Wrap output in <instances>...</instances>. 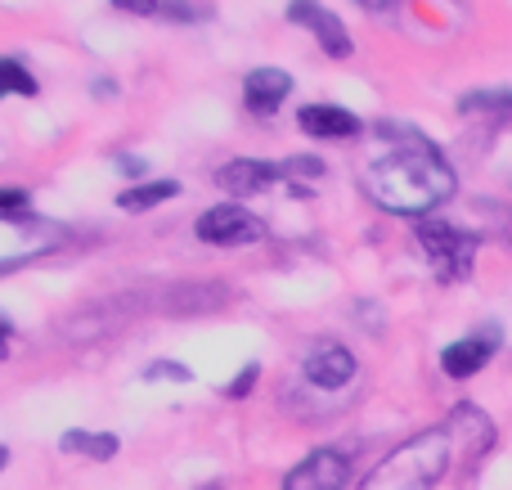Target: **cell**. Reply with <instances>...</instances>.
Instances as JSON below:
<instances>
[{"mask_svg":"<svg viewBox=\"0 0 512 490\" xmlns=\"http://www.w3.org/2000/svg\"><path fill=\"white\" fill-rule=\"evenodd\" d=\"M369 131L387 144L360 171V189L378 212L423 221V216L441 212L445 203H454L459 171L432 135L418 131L414 122H400V117H378Z\"/></svg>","mask_w":512,"mask_h":490,"instance_id":"6da1fadb","label":"cell"},{"mask_svg":"<svg viewBox=\"0 0 512 490\" xmlns=\"http://www.w3.org/2000/svg\"><path fill=\"white\" fill-rule=\"evenodd\" d=\"M454 468V437L445 423L414 432L400 441L378 468L360 482V490H436Z\"/></svg>","mask_w":512,"mask_h":490,"instance_id":"7a4b0ae2","label":"cell"},{"mask_svg":"<svg viewBox=\"0 0 512 490\" xmlns=\"http://www.w3.org/2000/svg\"><path fill=\"white\" fill-rule=\"evenodd\" d=\"M414 243L423 248L436 284L450 288V284H468L472 279L486 234L472 230V225H454L445 216H423V221H414Z\"/></svg>","mask_w":512,"mask_h":490,"instance_id":"3957f363","label":"cell"},{"mask_svg":"<svg viewBox=\"0 0 512 490\" xmlns=\"http://www.w3.org/2000/svg\"><path fill=\"white\" fill-rule=\"evenodd\" d=\"M265 216H256L248 203H212L194 216V239L203 248H256L265 239Z\"/></svg>","mask_w":512,"mask_h":490,"instance_id":"277c9868","label":"cell"},{"mask_svg":"<svg viewBox=\"0 0 512 490\" xmlns=\"http://www.w3.org/2000/svg\"><path fill=\"white\" fill-rule=\"evenodd\" d=\"M445 428H450V437H454V450H463L459 464H463V486H468L472 477L481 473V464L495 455L499 423L490 419L477 401H459L450 414H445Z\"/></svg>","mask_w":512,"mask_h":490,"instance_id":"5b68a950","label":"cell"},{"mask_svg":"<svg viewBox=\"0 0 512 490\" xmlns=\"http://www.w3.org/2000/svg\"><path fill=\"white\" fill-rule=\"evenodd\" d=\"M504 351V324L499 320H486L477 329H468L463 338L445 342L441 347V374L450 383H472L477 374H486L495 365V356Z\"/></svg>","mask_w":512,"mask_h":490,"instance_id":"8992f818","label":"cell"},{"mask_svg":"<svg viewBox=\"0 0 512 490\" xmlns=\"http://www.w3.org/2000/svg\"><path fill=\"white\" fill-rule=\"evenodd\" d=\"M355 378H360V360H355V351L337 338L310 342L306 356H301V383L315 387V392H324V396L346 392Z\"/></svg>","mask_w":512,"mask_h":490,"instance_id":"52a82bcc","label":"cell"},{"mask_svg":"<svg viewBox=\"0 0 512 490\" xmlns=\"http://www.w3.org/2000/svg\"><path fill=\"white\" fill-rule=\"evenodd\" d=\"M355 482V459L342 446H315L306 459L283 473L279 490H351Z\"/></svg>","mask_w":512,"mask_h":490,"instance_id":"ba28073f","label":"cell"},{"mask_svg":"<svg viewBox=\"0 0 512 490\" xmlns=\"http://www.w3.org/2000/svg\"><path fill=\"white\" fill-rule=\"evenodd\" d=\"M283 18H288L292 27H301V32L315 36V45L328 54V59L342 63V59H351V54H355L351 27H346L342 14H337V9H328L324 0H288Z\"/></svg>","mask_w":512,"mask_h":490,"instance_id":"9c48e42d","label":"cell"},{"mask_svg":"<svg viewBox=\"0 0 512 490\" xmlns=\"http://www.w3.org/2000/svg\"><path fill=\"white\" fill-rule=\"evenodd\" d=\"M297 131L315 144H351V140H360L369 126H364V117L346 104L306 99V104H297Z\"/></svg>","mask_w":512,"mask_h":490,"instance_id":"30bf717a","label":"cell"},{"mask_svg":"<svg viewBox=\"0 0 512 490\" xmlns=\"http://www.w3.org/2000/svg\"><path fill=\"white\" fill-rule=\"evenodd\" d=\"M212 180L230 203H248V198H261V194H270V189H279L283 167L270 158H256V153H239V158L221 162V167L212 171Z\"/></svg>","mask_w":512,"mask_h":490,"instance_id":"8fae6325","label":"cell"},{"mask_svg":"<svg viewBox=\"0 0 512 490\" xmlns=\"http://www.w3.org/2000/svg\"><path fill=\"white\" fill-rule=\"evenodd\" d=\"M292 72L288 68H274V63H261V68L243 72V108L252 117H274L292 95Z\"/></svg>","mask_w":512,"mask_h":490,"instance_id":"7c38bea8","label":"cell"},{"mask_svg":"<svg viewBox=\"0 0 512 490\" xmlns=\"http://www.w3.org/2000/svg\"><path fill=\"white\" fill-rule=\"evenodd\" d=\"M180 194H185V185H180L176 176H149V180H140V185H126L113 203H117V212H126V216H144Z\"/></svg>","mask_w":512,"mask_h":490,"instance_id":"4fadbf2b","label":"cell"},{"mask_svg":"<svg viewBox=\"0 0 512 490\" xmlns=\"http://www.w3.org/2000/svg\"><path fill=\"white\" fill-rule=\"evenodd\" d=\"M459 117H481V122H495V126H512V86H477V90H463L454 99Z\"/></svg>","mask_w":512,"mask_h":490,"instance_id":"5bb4252c","label":"cell"},{"mask_svg":"<svg viewBox=\"0 0 512 490\" xmlns=\"http://www.w3.org/2000/svg\"><path fill=\"white\" fill-rule=\"evenodd\" d=\"M59 450L90 459V464H113L122 455V437L117 432H95V428H68L59 432Z\"/></svg>","mask_w":512,"mask_h":490,"instance_id":"9a60e30c","label":"cell"},{"mask_svg":"<svg viewBox=\"0 0 512 490\" xmlns=\"http://www.w3.org/2000/svg\"><path fill=\"white\" fill-rule=\"evenodd\" d=\"M36 99L41 95V81H36V72L27 68L18 54H0V104L5 99Z\"/></svg>","mask_w":512,"mask_h":490,"instance_id":"2e32d148","label":"cell"},{"mask_svg":"<svg viewBox=\"0 0 512 490\" xmlns=\"http://www.w3.org/2000/svg\"><path fill=\"white\" fill-rule=\"evenodd\" d=\"M279 167H283V180H297V185H315V180H328V171H333L324 158H319V153H288Z\"/></svg>","mask_w":512,"mask_h":490,"instance_id":"e0dca14e","label":"cell"},{"mask_svg":"<svg viewBox=\"0 0 512 490\" xmlns=\"http://www.w3.org/2000/svg\"><path fill=\"white\" fill-rule=\"evenodd\" d=\"M162 14L180 27H198L216 18V0H162Z\"/></svg>","mask_w":512,"mask_h":490,"instance_id":"ac0fdd59","label":"cell"},{"mask_svg":"<svg viewBox=\"0 0 512 490\" xmlns=\"http://www.w3.org/2000/svg\"><path fill=\"white\" fill-rule=\"evenodd\" d=\"M140 383H176V387H189L194 383V369L185 365V360H149V365L140 369Z\"/></svg>","mask_w":512,"mask_h":490,"instance_id":"d6986e66","label":"cell"},{"mask_svg":"<svg viewBox=\"0 0 512 490\" xmlns=\"http://www.w3.org/2000/svg\"><path fill=\"white\" fill-rule=\"evenodd\" d=\"M256 387H261V360H248V365H239V374L221 387V396L225 401H248Z\"/></svg>","mask_w":512,"mask_h":490,"instance_id":"ffe728a7","label":"cell"},{"mask_svg":"<svg viewBox=\"0 0 512 490\" xmlns=\"http://www.w3.org/2000/svg\"><path fill=\"white\" fill-rule=\"evenodd\" d=\"M117 167V176L126 180V185H140V180H149V158L144 153H131V149H113L108 153Z\"/></svg>","mask_w":512,"mask_h":490,"instance_id":"44dd1931","label":"cell"},{"mask_svg":"<svg viewBox=\"0 0 512 490\" xmlns=\"http://www.w3.org/2000/svg\"><path fill=\"white\" fill-rule=\"evenodd\" d=\"M23 212H32V189L0 185V216H23Z\"/></svg>","mask_w":512,"mask_h":490,"instance_id":"7402d4cb","label":"cell"},{"mask_svg":"<svg viewBox=\"0 0 512 490\" xmlns=\"http://www.w3.org/2000/svg\"><path fill=\"white\" fill-rule=\"evenodd\" d=\"M108 5L126 18H158L162 14V0H108Z\"/></svg>","mask_w":512,"mask_h":490,"instance_id":"603a6c76","label":"cell"},{"mask_svg":"<svg viewBox=\"0 0 512 490\" xmlns=\"http://www.w3.org/2000/svg\"><path fill=\"white\" fill-rule=\"evenodd\" d=\"M14 338H18V324L9 320L5 311H0V365H5V360L14 356Z\"/></svg>","mask_w":512,"mask_h":490,"instance_id":"cb8c5ba5","label":"cell"},{"mask_svg":"<svg viewBox=\"0 0 512 490\" xmlns=\"http://www.w3.org/2000/svg\"><path fill=\"white\" fill-rule=\"evenodd\" d=\"M90 95H95V99H117V95H122V86H117L113 77H95V86H90Z\"/></svg>","mask_w":512,"mask_h":490,"instance_id":"d4e9b609","label":"cell"},{"mask_svg":"<svg viewBox=\"0 0 512 490\" xmlns=\"http://www.w3.org/2000/svg\"><path fill=\"white\" fill-rule=\"evenodd\" d=\"M351 5H360V9H364V14H387V9L405 5V0H351Z\"/></svg>","mask_w":512,"mask_h":490,"instance_id":"484cf974","label":"cell"},{"mask_svg":"<svg viewBox=\"0 0 512 490\" xmlns=\"http://www.w3.org/2000/svg\"><path fill=\"white\" fill-rule=\"evenodd\" d=\"M288 194L297 198V203H310V198H315V185H297V180H288Z\"/></svg>","mask_w":512,"mask_h":490,"instance_id":"4316f807","label":"cell"},{"mask_svg":"<svg viewBox=\"0 0 512 490\" xmlns=\"http://www.w3.org/2000/svg\"><path fill=\"white\" fill-rule=\"evenodd\" d=\"M198 490H230V482H225V477H207V482L198 486Z\"/></svg>","mask_w":512,"mask_h":490,"instance_id":"83f0119b","label":"cell"},{"mask_svg":"<svg viewBox=\"0 0 512 490\" xmlns=\"http://www.w3.org/2000/svg\"><path fill=\"white\" fill-rule=\"evenodd\" d=\"M9 459H14V455H9V446H5V441H0V473H5V468H9Z\"/></svg>","mask_w":512,"mask_h":490,"instance_id":"f1b7e54d","label":"cell"}]
</instances>
